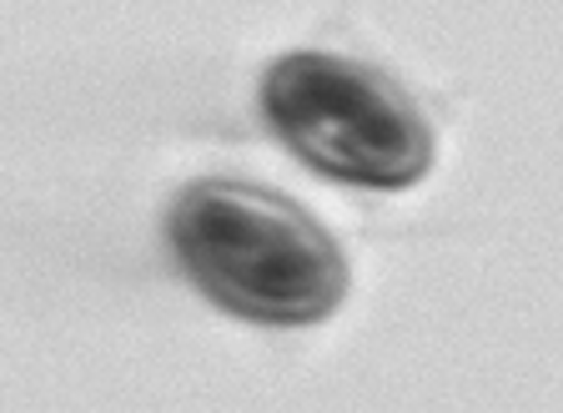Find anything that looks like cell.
Instances as JSON below:
<instances>
[{
    "mask_svg": "<svg viewBox=\"0 0 563 413\" xmlns=\"http://www.w3.org/2000/svg\"><path fill=\"white\" fill-rule=\"evenodd\" d=\"M166 242L207 303L257 328H312L347 297V258L287 192L201 177L166 207Z\"/></svg>",
    "mask_w": 563,
    "mask_h": 413,
    "instance_id": "6da1fadb",
    "label": "cell"
},
{
    "mask_svg": "<svg viewBox=\"0 0 563 413\" xmlns=\"http://www.w3.org/2000/svg\"><path fill=\"white\" fill-rule=\"evenodd\" d=\"M262 121L317 177L408 192L433 166V127L402 81L352 56L292 51L262 76Z\"/></svg>",
    "mask_w": 563,
    "mask_h": 413,
    "instance_id": "7a4b0ae2",
    "label": "cell"
}]
</instances>
